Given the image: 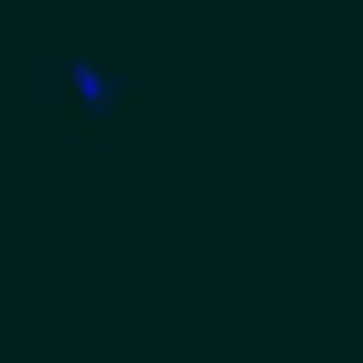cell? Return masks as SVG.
I'll return each instance as SVG.
<instances>
[{"mask_svg": "<svg viewBox=\"0 0 363 363\" xmlns=\"http://www.w3.org/2000/svg\"><path fill=\"white\" fill-rule=\"evenodd\" d=\"M29 77H57V86H67L86 115H115V106L134 96V77H125V67H106V57H38Z\"/></svg>", "mask_w": 363, "mask_h": 363, "instance_id": "obj_1", "label": "cell"}]
</instances>
